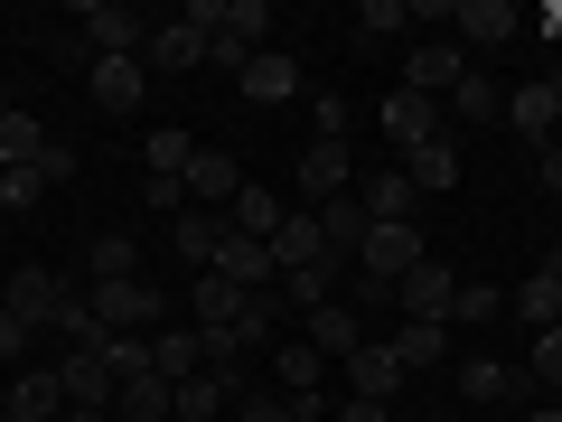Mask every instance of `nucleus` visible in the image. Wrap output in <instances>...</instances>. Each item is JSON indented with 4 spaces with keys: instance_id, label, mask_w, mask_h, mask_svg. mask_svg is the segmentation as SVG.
I'll list each match as a JSON object with an SVG mask.
<instances>
[{
    "instance_id": "cd10ccee",
    "label": "nucleus",
    "mask_w": 562,
    "mask_h": 422,
    "mask_svg": "<svg viewBox=\"0 0 562 422\" xmlns=\"http://www.w3.org/2000/svg\"><path fill=\"white\" fill-rule=\"evenodd\" d=\"M235 85H244V103H291V95H301V66L281 57V47H262V57L244 66Z\"/></svg>"
},
{
    "instance_id": "603ef678",
    "label": "nucleus",
    "mask_w": 562,
    "mask_h": 422,
    "mask_svg": "<svg viewBox=\"0 0 562 422\" xmlns=\"http://www.w3.org/2000/svg\"><path fill=\"white\" fill-rule=\"evenodd\" d=\"M422 422H441V413H422Z\"/></svg>"
},
{
    "instance_id": "5701e85b",
    "label": "nucleus",
    "mask_w": 562,
    "mask_h": 422,
    "mask_svg": "<svg viewBox=\"0 0 562 422\" xmlns=\"http://www.w3.org/2000/svg\"><path fill=\"white\" fill-rule=\"evenodd\" d=\"M328 301H338V263H301V273H281V310H291V329L319 320Z\"/></svg>"
},
{
    "instance_id": "aec40b11",
    "label": "nucleus",
    "mask_w": 562,
    "mask_h": 422,
    "mask_svg": "<svg viewBox=\"0 0 562 422\" xmlns=\"http://www.w3.org/2000/svg\"><path fill=\"white\" fill-rule=\"evenodd\" d=\"M460 395H469V403H525V395H535V376L506 366V357H469V366H460Z\"/></svg>"
},
{
    "instance_id": "9d476101",
    "label": "nucleus",
    "mask_w": 562,
    "mask_h": 422,
    "mask_svg": "<svg viewBox=\"0 0 562 422\" xmlns=\"http://www.w3.org/2000/svg\"><path fill=\"white\" fill-rule=\"evenodd\" d=\"M57 179H76V151H66V141H47V151H38L29 169H0V207L20 216V207H38L47 188H57Z\"/></svg>"
},
{
    "instance_id": "412c9836",
    "label": "nucleus",
    "mask_w": 562,
    "mask_h": 422,
    "mask_svg": "<svg viewBox=\"0 0 562 422\" xmlns=\"http://www.w3.org/2000/svg\"><path fill=\"white\" fill-rule=\"evenodd\" d=\"M431 132H450V122H441V103H431V95H394V103H384V141H394L403 160H413V151H422Z\"/></svg>"
},
{
    "instance_id": "20e7f679",
    "label": "nucleus",
    "mask_w": 562,
    "mask_h": 422,
    "mask_svg": "<svg viewBox=\"0 0 562 422\" xmlns=\"http://www.w3.org/2000/svg\"><path fill=\"white\" fill-rule=\"evenodd\" d=\"M450 301H460V273H450L441 254H422L413 273L394 281V310H403V320H431V329H450Z\"/></svg>"
},
{
    "instance_id": "de8ad7c7",
    "label": "nucleus",
    "mask_w": 562,
    "mask_h": 422,
    "mask_svg": "<svg viewBox=\"0 0 562 422\" xmlns=\"http://www.w3.org/2000/svg\"><path fill=\"white\" fill-rule=\"evenodd\" d=\"M66 422H113V413H66Z\"/></svg>"
},
{
    "instance_id": "4be33fe9",
    "label": "nucleus",
    "mask_w": 562,
    "mask_h": 422,
    "mask_svg": "<svg viewBox=\"0 0 562 422\" xmlns=\"http://www.w3.org/2000/svg\"><path fill=\"white\" fill-rule=\"evenodd\" d=\"M188 301H198V329H206V338H235V320H244V301H254V291H244V281H225V273H198V291H188Z\"/></svg>"
},
{
    "instance_id": "a878e982",
    "label": "nucleus",
    "mask_w": 562,
    "mask_h": 422,
    "mask_svg": "<svg viewBox=\"0 0 562 422\" xmlns=\"http://www.w3.org/2000/svg\"><path fill=\"white\" fill-rule=\"evenodd\" d=\"M506 310H516L525 329H562V263L525 273V281H516V301H506Z\"/></svg>"
},
{
    "instance_id": "f8f14e48",
    "label": "nucleus",
    "mask_w": 562,
    "mask_h": 422,
    "mask_svg": "<svg viewBox=\"0 0 562 422\" xmlns=\"http://www.w3.org/2000/svg\"><path fill=\"white\" fill-rule=\"evenodd\" d=\"M57 385H66V413H113V366H103V347L57 357Z\"/></svg>"
},
{
    "instance_id": "e433bc0d",
    "label": "nucleus",
    "mask_w": 562,
    "mask_h": 422,
    "mask_svg": "<svg viewBox=\"0 0 562 422\" xmlns=\"http://www.w3.org/2000/svg\"><path fill=\"white\" fill-rule=\"evenodd\" d=\"M497 310H506L497 281H460V301H450V329H479V320H497Z\"/></svg>"
},
{
    "instance_id": "4c0bfd02",
    "label": "nucleus",
    "mask_w": 562,
    "mask_h": 422,
    "mask_svg": "<svg viewBox=\"0 0 562 422\" xmlns=\"http://www.w3.org/2000/svg\"><path fill=\"white\" fill-rule=\"evenodd\" d=\"M525 376H535V395H543V385L562 395V329H535V357H525Z\"/></svg>"
},
{
    "instance_id": "58836bf2",
    "label": "nucleus",
    "mask_w": 562,
    "mask_h": 422,
    "mask_svg": "<svg viewBox=\"0 0 562 422\" xmlns=\"http://www.w3.org/2000/svg\"><path fill=\"white\" fill-rule=\"evenodd\" d=\"M94 281H132V235H94Z\"/></svg>"
},
{
    "instance_id": "9b49d317",
    "label": "nucleus",
    "mask_w": 562,
    "mask_h": 422,
    "mask_svg": "<svg viewBox=\"0 0 562 422\" xmlns=\"http://www.w3.org/2000/svg\"><path fill=\"white\" fill-rule=\"evenodd\" d=\"M140 66H150V76H198V66H206V29H188V20H150Z\"/></svg>"
},
{
    "instance_id": "09e8293b",
    "label": "nucleus",
    "mask_w": 562,
    "mask_h": 422,
    "mask_svg": "<svg viewBox=\"0 0 562 422\" xmlns=\"http://www.w3.org/2000/svg\"><path fill=\"white\" fill-rule=\"evenodd\" d=\"M0 422H10V385H0Z\"/></svg>"
},
{
    "instance_id": "72a5a7b5",
    "label": "nucleus",
    "mask_w": 562,
    "mask_h": 422,
    "mask_svg": "<svg viewBox=\"0 0 562 422\" xmlns=\"http://www.w3.org/2000/svg\"><path fill=\"white\" fill-rule=\"evenodd\" d=\"M188 160H198V141H188L179 122H160V132L140 141V169H150V179H188Z\"/></svg>"
},
{
    "instance_id": "c03bdc74",
    "label": "nucleus",
    "mask_w": 562,
    "mask_h": 422,
    "mask_svg": "<svg viewBox=\"0 0 562 422\" xmlns=\"http://www.w3.org/2000/svg\"><path fill=\"white\" fill-rule=\"evenodd\" d=\"M535 188H562V141H543V151H535Z\"/></svg>"
},
{
    "instance_id": "2eb2a0df",
    "label": "nucleus",
    "mask_w": 562,
    "mask_h": 422,
    "mask_svg": "<svg viewBox=\"0 0 562 422\" xmlns=\"http://www.w3.org/2000/svg\"><path fill=\"white\" fill-rule=\"evenodd\" d=\"M403 385H413V376H403V357H394L384 338H366L357 357H347V395H366V403H394Z\"/></svg>"
},
{
    "instance_id": "ddd939ff",
    "label": "nucleus",
    "mask_w": 562,
    "mask_h": 422,
    "mask_svg": "<svg viewBox=\"0 0 562 422\" xmlns=\"http://www.w3.org/2000/svg\"><path fill=\"white\" fill-rule=\"evenodd\" d=\"M85 85H94L103 113H140V103H150V66H140V57H94Z\"/></svg>"
},
{
    "instance_id": "7ed1b4c3",
    "label": "nucleus",
    "mask_w": 562,
    "mask_h": 422,
    "mask_svg": "<svg viewBox=\"0 0 562 422\" xmlns=\"http://www.w3.org/2000/svg\"><path fill=\"white\" fill-rule=\"evenodd\" d=\"M66 29H76L94 57H140V47H150V20H140V10H122V0H85Z\"/></svg>"
},
{
    "instance_id": "473e14b6",
    "label": "nucleus",
    "mask_w": 562,
    "mask_h": 422,
    "mask_svg": "<svg viewBox=\"0 0 562 422\" xmlns=\"http://www.w3.org/2000/svg\"><path fill=\"white\" fill-rule=\"evenodd\" d=\"M403 29H413V0H366V10H357V29H347V38H357L366 57H375V47H394V38H403Z\"/></svg>"
},
{
    "instance_id": "0eeeda50",
    "label": "nucleus",
    "mask_w": 562,
    "mask_h": 422,
    "mask_svg": "<svg viewBox=\"0 0 562 422\" xmlns=\"http://www.w3.org/2000/svg\"><path fill=\"white\" fill-rule=\"evenodd\" d=\"M422 254H431V244H422V225H366V244H357V273H366V281H403Z\"/></svg>"
},
{
    "instance_id": "f704fd0d",
    "label": "nucleus",
    "mask_w": 562,
    "mask_h": 422,
    "mask_svg": "<svg viewBox=\"0 0 562 422\" xmlns=\"http://www.w3.org/2000/svg\"><path fill=\"white\" fill-rule=\"evenodd\" d=\"M403 357V376H422V366H441V347H450V329H431V320H403L394 338H384Z\"/></svg>"
},
{
    "instance_id": "a211bd4d",
    "label": "nucleus",
    "mask_w": 562,
    "mask_h": 422,
    "mask_svg": "<svg viewBox=\"0 0 562 422\" xmlns=\"http://www.w3.org/2000/svg\"><path fill=\"white\" fill-rule=\"evenodd\" d=\"M179 188L206 207V216H225V207H235V188H244V169L225 160V151H206V141H198V160H188V179H179Z\"/></svg>"
},
{
    "instance_id": "6e6552de",
    "label": "nucleus",
    "mask_w": 562,
    "mask_h": 422,
    "mask_svg": "<svg viewBox=\"0 0 562 422\" xmlns=\"http://www.w3.org/2000/svg\"><path fill=\"white\" fill-rule=\"evenodd\" d=\"M0 301L20 310V329L38 338V329H57V310L76 301V281H66V273H10V291H0Z\"/></svg>"
},
{
    "instance_id": "4468645a",
    "label": "nucleus",
    "mask_w": 562,
    "mask_h": 422,
    "mask_svg": "<svg viewBox=\"0 0 562 422\" xmlns=\"http://www.w3.org/2000/svg\"><path fill=\"white\" fill-rule=\"evenodd\" d=\"M169 244H179L198 273H216L225 244H235V216H206V207H188V216H169Z\"/></svg>"
},
{
    "instance_id": "7c9ffc66",
    "label": "nucleus",
    "mask_w": 562,
    "mask_h": 422,
    "mask_svg": "<svg viewBox=\"0 0 562 422\" xmlns=\"http://www.w3.org/2000/svg\"><path fill=\"white\" fill-rule=\"evenodd\" d=\"M319 216V235H328V263H357V244H366V207L357 198H328V207H310Z\"/></svg>"
},
{
    "instance_id": "f257e3e1",
    "label": "nucleus",
    "mask_w": 562,
    "mask_h": 422,
    "mask_svg": "<svg viewBox=\"0 0 562 422\" xmlns=\"http://www.w3.org/2000/svg\"><path fill=\"white\" fill-rule=\"evenodd\" d=\"M179 20L206 29V66H235V76L262 57V38H272V10H262V0H188Z\"/></svg>"
},
{
    "instance_id": "a19ab883",
    "label": "nucleus",
    "mask_w": 562,
    "mask_h": 422,
    "mask_svg": "<svg viewBox=\"0 0 562 422\" xmlns=\"http://www.w3.org/2000/svg\"><path fill=\"white\" fill-rule=\"evenodd\" d=\"M310 141H347V103L338 95H310Z\"/></svg>"
},
{
    "instance_id": "6ab92c4d",
    "label": "nucleus",
    "mask_w": 562,
    "mask_h": 422,
    "mask_svg": "<svg viewBox=\"0 0 562 422\" xmlns=\"http://www.w3.org/2000/svg\"><path fill=\"white\" fill-rule=\"evenodd\" d=\"M301 338H310V347H319V357H328V366H347V357H357V347H366V338H375V329H366V320H357V310H347V301H328V310H319V320H301Z\"/></svg>"
},
{
    "instance_id": "8fccbe9b",
    "label": "nucleus",
    "mask_w": 562,
    "mask_h": 422,
    "mask_svg": "<svg viewBox=\"0 0 562 422\" xmlns=\"http://www.w3.org/2000/svg\"><path fill=\"white\" fill-rule=\"evenodd\" d=\"M543 85H553V95H562V66H553V76H543Z\"/></svg>"
},
{
    "instance_id": "c9c22d12",
    "label": "nucleus",
    "mask_w": 562,
    "mask_h": 422,
    "mask_svg": "<svg viewBox=\"0 0 562 422\" xmlns=\"http://www.w3.org/2000/svg\"><path fill=\"white\" fill-rule=\"evenodd\" d=\"M225 216H235V235H262V244H272V225H281V198H272V188H254V179H244Z\"/></svg>"
},
{
    "instance_id": "b1692460",
    "label": "nucleus",
    "mask_w": 562,
    "mask_h": 422,
    "mask_svg": "<svg viewBox=\"0 0 562 422\" xmlns=\"http://www.w3.org/2000/svg\"><path fill=\"white\" fill-rule=\"evenodd\" d=\"M403 179L422 188V198H441V188H460V132H431L413 151V160H403Z\"/></svg>"
},
{
    "instance_id": "c756f323",
    "label": "nucleus",
    "mask_w": 562,
    "mask_h": 422,
    "mask_svg": "<svg viewBox=\"0 0 562 422\" xmlns=\"http://www.w3.org/2000/svg\"><path fill=\"white\" fill-rule=\"evenodd\" d=\"M272 263H281V273H301V263H328V235H319V216H310V207L272 225Z\"/></svg>"
},
{
    "instance_id": "393cba45",
    "label": "nucleus",
    "mask_w": 562,
    "mask_h": 422,
    "mask_svg": "<svg viewBox=\"0 0 562 422\" xmlns=\"http://www.w3.org/2000/svg\"><path fill=\"white\" fill-rule=\"evenodd\" d=\"M10 422H66V385H57V366H29V376L10 385Z\"/></svg>"
},
{
    "instance_id": "a18cd8bd",
    "label": "nucleus",
    "mask_w": 562,
    "mask_h": 422,
    "mask_svg": "<svg viewBox=\"0 0 562 422\" xmlns=\"http://www.w3.org/2000/svg\"><path fill=\"white\" fill-rule=\"evenodd\" d=\"M20 347H29V329H20V310L0 301V357H20Z\"/></svg>"
},
{
    "instance_id": "3c124183",
    "label": "nucleus",
    "mask_w": 562,
    "mask_h": 422,
    "mask_svg": "<svg viewBox=\"0 0 562 422\" xmlns=\"http://www.w3.org/2000/svg\"><path fill=\"white\" fill-rule=\"evenodd\" d=\"M0 113H10V85H0Z\"/></svg>"
},
{
    "instance_id": "423d86ee",
    "label": "nucleus",
    "mask_w": 562,
    "mask_h": 422,
    "mask_svg": "<svg viewBox=\"0 0 562 422\" xmlns=\"http://www.w3.org/2000/svg\"><path fill=\"white\" fill-rule=\"evenodd\" d=\"M291 179H301V198H310V207L357 198V151H347V141H310L301 160H291Z\"/></svg>"
},
{
    "instance_id": "39448f33",
    "label": "nucleus",
    "mask_w": 562,
    "mask_h": 422,
    "mask_svg": "<svg viewBox=\"0 0 562 422\" xmlns=\"http://www.w3.org/2000/svg\"><path fill=\"white\" fill-rule=\"evenodd\" d=\"M516 29H525V10H516V0H460V10H450V47H460L469 66H479L487 47H506Z\"/></svg>"
},
{
    "instance_id": "79ce46f5",
    "label": "nucleus",
    "mask_w": 562,
    "mask_h": 422,
    "mask_svg": "<svg viewBox=\"0 0 562 422\" xmlns=\"http://www.w3.org/2000/svg\"><path fill=\"white\" fill-rule=\"evenodd\" d=\"M140 198L160 207V216H188V188H179V179H140Z\"/></svg>"
},
{
    "instance_id": "f03ea898",
    "label": "nucleus",
    "mask_w": 562,
    "mask_h": 422,
    "mask_svg": "<svg viewBox=\"0 0 562 422\" xmlns=\"http://www.w3.org/2000/svg\"><path fill=\"white\" fill-rule=\"evenodd\" d=\"M85 301H94V320H103V338H150V329H169V291L160 281H94V291H85Z\"/></svg>"
},
{
    "instance_id": "1a4fd4ad",
    "label": "nucleus",
    "mask_w": 562,
    "mask_h": 422,
    "mask_svg": "<svg viewBox=\"0 0 562 422\" xmlns=\"http://www.w3.org/2000/svg\"><path fill=\"white\" fill-rule=\"evenodd\" d=\"M460 76H469V57L450 38H422L413 57H403V95H431V103H450L460 95Z\"/></svg>"
},
{
    "instance_id": "f3484780",
    "label": "nucleus",
    "mask_w": 562,
    "mask_h": 422,
    "mask_svg": "<svg viewBox=\"0 0 562 422\" xmlns=\"http://www.w3.org/2000/svg\"><path fill=\"white\" fill-rule=\"evenodd\" d=\"M506 132H525V141H535V151H543V141H553L562 132V95H553V85H516V95H506Z\"/></svg>"
},
{
    "instance_id": "2f4dec72",
    "label": "nucleus",
    "mask_w": 562,
    "mask_h": 422,
    "mask_svg": "<svg viewBox=\"0 0 562 422\" xmlns=\"http://www.w3.org/2000/svg\"><path fill=\"white\" fill-rule=\"evenodd\" d=\"M47 151V122L29 113V103H10V113H0V169H29Z\"/></svg>"
},
{
    "instance_id": "c85d7f7f",
    "label": "nucleus",
    "mask_w": 562,
    "mask_h": 422,
    "mask_svg": "<svg viewBox=\"0 0 562 422\" xmlns=\"http://www.w3.org/2000/svg\"><path fill=\"white\" fill-rule=\"evenodd\" d=\"M198 366H206V338H198V329H150V376L188 385Z\"/></svg>"
},
{
    "instance_id": "37998d69",
    "label": "nucleus",
    "mask_w": 562,
    "mask_h": 422,
    "mask_svg": "<svg viewBox=\"0 0 562 422\" xmlns=\"http://www.w3.org/2000/svg\"><path fill=\"white\" fill-rule=\"evenodd\" d=\"M328 422H394L384 403H366V395H347V403H328Z\"/></svg>"
},
{
    "instance_id": "ea45409f",
    "label": "nucleus",
    "mask_w": 562,
    "mask_h": 422,
    "mask_svg": "<svg viewBox=\"0 0 562 422\" xmlns=\"http://www.w3.org/2000/svg\"><path fill=\"white\" fill-rule=\"evenodd\" d=\"M225 422H301V413H291V395H272V385H262V395H244Z\"/></svg>"
},
{
    "instance_id": "dca6fc26",
    "label": "nucleus",
    "mask_w": 562,
    "mask_h": 422,
    "mask_svg": "<svg viewBox=\"0 0 562 422\" xmlns=\"http://www.w3.org/2000/svg\"><path fill=\"white\" fill-rule=\"evenodd\" d=\"M357 207H366V225H413L422 216V188L403 179V169H384V179H366V169H357Z\"/></svg>"
},
{
    "instance_id": "49530a36",
    "label": "nucleus",
    "mask_w": 562,
    "mask_h": 422,
    "mask_svg": "<svg viewBox=\"0 0 562 422\" xmlns=\"http://www.w3.org/2000/svg\"><path fill=\"white\" fill-rule=\"evenodd\" d=\"M525 422H562V403H535V413H525Z\"/></svg>"
},
{
    "instance_id": "bb28decb",
    "label": "nucleus",
    "mask_w": 562,
    "mask_h": 422,
    "mask_svg": "<svg viewBox=\"0 0 562 422\" xmlns=\"http://www.w3.org/2000/svg\"><path fill=\"white\" fill-rule=\"evenodd\" d=\"M441 122H506V85L487 76V66H469V76H460V95L441 103Z\"/></svg>"
}]
</instances>
